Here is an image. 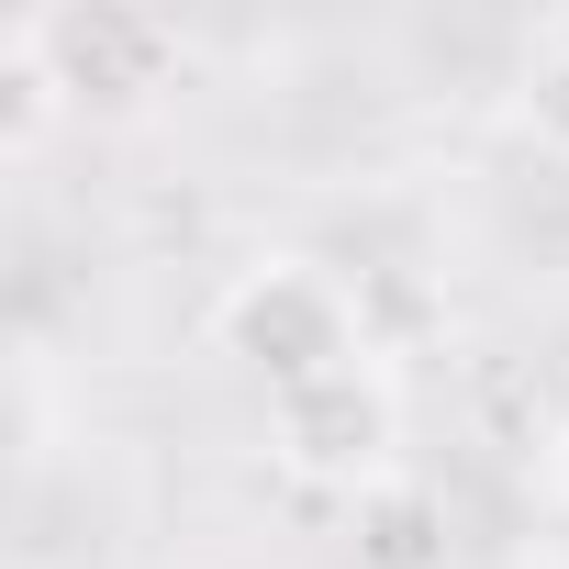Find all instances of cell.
Returning a JSON list of instances; mask_svg holds the SVG:
<instances>
[{
    "instance_id": "obj_6",
    "label": "cell",
    "mask_w": 569,
    "mask_h": 569,
    "mask_svg": "<svg viewBox=\"0 0 569 569\" xmlns=\"http://www.w3.org/2000/svg\"><path fill=\"white\" fill-rule=\"evenodd\" d=\"M513 569H547V558H513Z\"/></svg>"
},
{
    "instance_id": "obj_4",
    "label": "cell",
    "mask_w": 569,
    "mask_h": 569,
    "mask_svg": "<svg viewBox=\"0 0 569 569\" xmlns=\"http://www.w3.org/2000/svg\"><path fill=\"white\" fill-rule=\"evenodd\" d=\"M525 123L569 146V57H536V68H525Z\"/></svg>"
},
{
    "instance_id": "obj_3",
    "label": "cell",
    "mask_w": 569,
    "mask_h": 569,
    "mask_svg": "<svg viewBox=\"0 0 569 569\" xmlns=\"http://www.w3.org/2000/svg\"><path fill=\"white\" fill-rule=\"evenodd\" d=\"M358 569H447V513L425 491H369L358 502Z\"/></svg>"
},
{
    "instance_id": "obj_1",
    "label": "cell",
    "mask_w": 569,
    "mask_h": 569,
    "mask_svg": "<svg viewBox=\"0 0 569 569\" xmlns=\"http://www.w3.org/2000/svg\"><path fill=\"white\" fill-rule=\"evenodd\" d=\"M223 347L246 369H268L279 391H313V380L347 369V291L313 279V268H257L223 302Z\"/></svg>"
},
{
    "instance_id": "obj_2",
    "label": "cell",
    "mask_w": 569,
    "mask_h": 569,
    "mask_svg": "<svg viewBox=\"0 0 569 569\" xmlns=\"http://www.w3.org/2000/svg\"><path fill=\"white\" fill-rule=\"evenodd\" d=\"M279 436H291L302 469H358V458L391 436V402H380L358 369H336V380H313V391H279Z\"/></svg>"
},
{
    "instance_id": "obj_5",
    "label": "cell",
    "mask_w": 569,
    "mask_h": 569,
    "mask_svg": "<svg viewBox=\"0 0 569 569\" xmlns=\"http://www.w3.org/2000/svg\"><path fill=\"white\" fill-rule=\"evenodd\" d=\"M558 480H569V436H558Z\"/></svg>"
}]
</instances>
